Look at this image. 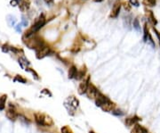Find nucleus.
Segmentation results:
<instances>
[{
  "mask_svg": "<svg viewBox=\"0 0 160 133\" xmlns=\"http://www.w3.org/2000/svg\"><path fill=\"white\" fill-rule=\"evenodd\" d=\"M146 42L150 43V44L151 45V46H152V47H155V42H154V40H153V39H152V37H151V35H150V34H149V36H148L147 41H146Z\"/></svg>",
  "mask_w": 160,
  "mask_h": 133,
  "instance_id": "obj_24",
  "label": "nucleus"
},
{
  "mask_svg": "<svg viewBox=\"0 0 160 133\" xmlns=\"http://www.w3.org/2000/svg\"><path fill=\"white\" fill-rule=\"evenodd\" d=\"M131 133H148V130L139 124H135Z\"/></svg>",
  "mask_w": 160,
  "mask_h": 133,
  "instance_id": "obj_12",
  "label": "nucleus"
},
{
  "mask_svg": "<svg viewBox=\"0 0 160 133\" xmlns=\"http://www.w3.org/2000/svg\"><path fill=\"white\" fill-rule=\"evenodd\" d=\"M113 114H115V115H123L124 114V113H123L122 111H120V110H117V111L113 112Z\"/></svg>",
  "mask_w": 160,
  "mask_h": 133,
  "instance_id": "obj_29",
  "label": "nucleus"
},
{
  "mask_svg": "<svg viewBox=\"0 0 160 133\" xmlns=\"http://www.w3.org/2000/svg\"><path fill=\"white\" fill-rule=\"evenodd\" d=\"M35 120L36 123L40 126H45V127H50L54 125V121L53 119L48 116L47 114H41V113H36L35 114Z\"/></svg>",
  "mask_w": 160,
  "mask_h": 133,
  "instance_id": "obj_2",
  "label": "nucleus"
},
{
  "mask_svg": "<svg viewBox=\"0 0 160 133\" xmlns=\"http://www.w3.org/2000/svg\"><path fill=\"white\" fill-rule=\"evenodd\" d=\"M6 117H7L9 120H11V121H14V120L17 119L18 114H17V113L15 112V110H14V109H12V108H10V109H8L7 112H6Z\"/></svg>",
  "mask_w": 160,
  "mask_h": 133,
  "instance_id": "obj_13",
  "label": "nucleus"
},
{
  "mask_svg": "<svg viewBox=\"0 0 160 133\" xmlns=\"http://www.w3.org/2000/svg\"><path fill=\"white\" fill-rule=\"evenodd\" d=\"M16 30H17V31H21V25L19 24V25H17V27H16Z\"/></svg>",
  "mask_w": 160,
  "mask_h": 133,
  "instance_id": "obj_33",
  "label": "nucleus"
},
{
  "mask_svg": "<svg viewBox=\"0 0 160 133\" xmlns=\"http://www.w3.org/2000/svg\"><path fill=\"white\" fill-rule=\"evenodd\" d=\"M6 21H7V22L9 24V26H14V24H15V22H16V19L13 15H7Z\"/></svg>",
  "mask_w": 160,
  "mask_h": 133,
  "instance_id": "obj_19",
  "label": "nucleus"
},
{
  "mask_svg": "<svg viewBox=\"0 0 160 133\" xmlns=\"http://www.w3.org/2000/svg\"><path fill=\"white\" fill-rule=\"evenodd\" d=\"M89 133H94V132H93V131H90Z\"/></svg>",
  "mask_w": 160,
  "mask_h": 133,
  "instance_id": "obj_35",
  "label": "nucleus"
},
{
  "mask_svg": "<svg viewBox=\"0 0 160 133\" xmlns=\"http://www.w3.org/2000/svg\"><path fill=\"white\" fill-rule=\"evenodd\" d=\"M141 119L137 117V116H133V117H131V118H127L126 120V124L127 126H133V125H135L137 124L138 122H140Z\"/></svg>",
  "mask_w": 160,
  "mask_h": 133,
  "instance_id": "obj_11",
  "label": "nucleus"
},
{
  "mask_svg": "<svg viewBox=\"0 0 160 133\" xmlns=\"http://www.w3.org/2000/svg\"><path fill=\"white\" fill-rule=\"evenodd\" d=\"M45 15H41L40 16H39V18L36 21V22L33 24V26L26 32V34H25V36L24 37H30V36H32V35H34L36 31H38L45 24Z\"/></svg>",
  "mask_w": 160,
  "mask_h": 133,
  "instance_id": "obj_4",
  "label": "nucleus"
},
{
  "mask_svg": "<svg viewBox=\"0 0 160 133\" xmlns=\"http://www.w3.org/2000/svg\"><path fill=\"white\" fill-rule=\"evenodd\" d=\"M153 30H154V31H155V33H156V35H157V37L158 40H159V45H160V32L157 31L155 28H153Z\"/></svg>",
  "mask_w": 160,
  "mask_h": 133,
  "instance_id": "obj_30",
  "label": "nucleus"
},
{
  "mask_svg": "<svg viewBox=\"0 0 160 133\" xmlns=\"http://www.w3.org/2000/svg\"><path fill=\"white\" fill-rule=\"evenodd\" d=\"M19 64L21 65V67L24 70H27V67L30 65V62L25 58V57H21L19 59Z\"/></svg>",
  "mask_w": 160,
  "mask_h": 133,
  "instance_id": "obj_16",
  "label": "nucleus"
},
{
  "mask_svg": "<svg viewBox=\"0 0 160 133\" xmlns=\"http://www.w3.org/2000/svg\"><path fill=\"white\" fill-rule=\"evenodd\" d=\"M64 106L69 112V114L73 115L77 111V109L79 106V101L75 98V96H69L64 101Z\"/></svg>",
  "mask_w": 160,
  "mask_h": 133,
  "instance_id": "obj_1",
  "label": "nucleus"
},
{
  "mask_svg": "<svg viewBox=\"0 0 160 133\" xmlns=\"http://www.w3.org/2000/svg\"><path fill=\"white\" fill-rule=\"evenodd\" d=\"M94 2H102L103 0H93Z\"/></svg>",
  "mask_w": 160,
  "mask_h": 133,
  "instance_id": "obj_34",
  "label": "nucleus"
},
{
  "mask_svg": "<svg viewBox=\"0 0 160 133\" xmlns=\"http://www.w3.org/2000/svg\"><path fill=\"white\" fill-rule=\"evenodd\" d=\"M133 28L135 29V30L138 31V32L141 31V25H140L138 18H135L134 21H133Z\"/></svg>",
  "mask_w": 160,
  "mask_h": 133,
  "instance_id": "obj_20",
  "label": "nucleus"
},
{
  "mask_svg": "<svg viewBox=\"0 0 160 133\" xmlns=\"http://www.w3.org/2000/svg\"><path fill=\"white\" fill-rule=\"evenodd\" d=\"M89 80H90V78H89V76H88L87 80H84L79 84L78 93H79L80 95H83V94H84V93H87V89H88V87H89Z\"/></svg>",
  "mask_w": 160,
  "mask_h": 133,
  "instance_id": "obj_7",
  "label": "nucleus"
},
{
  "mask_svg": "<svg viewBox=\"0 0 160 133\" xmlns=\"http://www.w3.org/2000/svg\"><path fill=\"white\" fill-rule=\"evenodd\" d=\"M50 53H51L50 47L45 46V45L43 46L42 47L38 48V50H36V57H38V59H42V58L47 56Z\"/></svg>",
  "mask_w": 160,
  "mask_h": 133,
  "instance_id": "obj_5",
  "label": "nucleus"
},
{
  "mask_svg": "<svg viewBox=\"0 0 160 133\" xmlns=\"http://www.w3.org/2000/svg\"><path fill=\"white\" fill-rule=\"evenodd\" d=\"M124 8H125V10L126 11V12H129L130 10H131V4L130 3H125L124 4Z\"/></svg>",
  "mask_w": 160,
  "mask_h": 133,
  "instance_id": "obj_27",
  "label": "nucleus"
},
{
  "mask_svg": "<svg viewBox=\"0 0 160 133\" xmlns=\"http://www.w3.org/2000/svg\"><path fill=\"white\" fill-rule=\"evenodd\" d=\"M22 24H23V25L24 26H27L28 25V21H26V19L25 18H22Z\"/></svg>",
  "mask_w": 160,
  "mask_h": 133,
  "instance_id": "obj_31",
  "label": "nucleus"
},
{
  "mask_svg": "<svg viewBox=\"0 0 160 133\" xmlns=\"http://www.w3.org/2000/svg\"><path fill=\"white\" fill-rule=\"evenodd\" d=\"M150 32H149V30H148V26H147V24H145V26H144V37H143V39L144 41L146 42L147 41V38H148V36H149Z\"/></svg>",
  "mask_w": 160,
  "mask_h": 133,
  "instance_id": "obj_23",
  "label": "nucleus"
},
{
  "mask_svg": "<svg viewBox=\"0 0 160 133\" xmlns=\"http://www.w3.org/2000/svg\"><path fill=\"white\" fill-rule=\"evenodd\" d=\"M101 108L105 111V112H111L113 110V108H114V103L110 101L108 98L102 104V105L101 106Z\"/></svg>",
  "mask_w": 160,
  "mask_h": 133,
  "instance_id": "obj_9",
  "label": "nucleus"
},
{
  "mask_svg": "<svg viewBox=\"0 0 160 133\" xmlns=\"http://www.w3.org/2000/svg\"><path fill=\"white\" fill-rule=\"evenodd\" d=\"M147 15H148V19L150 20V21L153 24V25H157V21L153 14V12L152 11H147Z\"/></svg>",
  "mask_w": 160,
  "mask_h": 133,
  "instance_id": "obj_15",
  "label": "nucleus"
},
{
  "mask_svg": "<svg viewBox=\"0 0 160 133\" xmlns=\"http://www.w3.org/2000/svg\"><path fill=\"white\" fill-rule=\"evenodd\" d=\"M45 1L47 3V4H52L54 2V0H45Z\"/></svg>",
  "mask_w": 160,
  "mask_h": 133,
  "instance_id": "obj_32",
  "label": "nucleus"
},
{
  "mask_svg": "<svg viewBox=\"0 0 160 133\" xmlns=\"http://www.w3.org/2000/svg\"><path fill=\"white\" fill-rule=\"evenodd\" d=\"M85 68H84V69H82L81 71H78V75H77V78L76 79H78V80H81V79H83L84 76V74H85Z\"/></svg>",
  "mask_w": 160,
  "mask_h": 133,
  "instance_id": "obj_21",
  "label": "nucleus"
},
{
  "mask_svg": "<svg viewBox=\"0 0 160 133\" xmlns=\"http://www.w3.org/2000/svg\"><path fill=\"white\" fill-rule=\"evenodd\" d=\"M18 6L21 12H26L30 6V0H18Z\"/></svg>",
  "mask_w": 160,
  "mask_h": 133,
  "instance_id": "obj_10",
  "label": "nucleus"
},
{
  "mask_svg": "<svg viewBox=\"0 0 160 133\" xmlns=\"http://www.w3.org/2000/svg\"><path fill=\"white\" fill-rule=\"evenodd\" d=\"M156 2H157V0H142V4L145 6H149V7L155 6Z\"/></svg>",
  "mask_w": 160,
  "mask_h": 133,
  "instance_id": "obj_17",
  "label": "nucleus"
},
{
  "mask_svg": "<svg viewBox=\"0 0 160 133\" xmlns=\"http://www.w3.org/2000/svg\"><path fill=\"white\" fill-rule=\"evenodd\" d=\"M129 3L131 4V6H134L136 7H138L140 6V3H139L138 0H129Z\"/></svg>",
  "mask_w": 160,
  "mask_h": 133,
  "instance_id": "obj_26",
  "label": "nucleus"
},
{
  "mask_svg": "<svg viewBox=\"0 0 160 133\" xmlns=\"http://www.w3.org/2000/svg\"><path fill=\"white\" fill-rule=\"evenodd\" d=\"M10 4H11V6H18V0H11Z\"/></svg>",
  "mask_w": 160,
  "mask_h": 133,
  "instance_id": "obj_28",
  "label": "nucleus"
},
{
  "mask_svg": "<svg viewBox=\"0 0 160 133\" xmlns=\"http://www.w3.org/2000/svg\"><path fill=\"white\" fill-rule=\"evenodd\" d=\"M61 133H73L72 130L69 127V126H63L60 130Z\"/></svg>",
  "mask_w": 160,
  "mask_h": 133,
  "instance_id": "obj_22",
  "label": "nucleus"
},
{
  "mask_svg": "<svg viewBox=\"0 0 160 133\" xmlns=\"http://www.w3.org/2000/svg\"><path fill=\"white\" fill-rule=\"evenodd\" d=\"M98 93H99V91H98V89L93 85V84H89V87L87 91V95L88 98L91 99H95Z\"/></svg>",
  "mask_w": 160,
  "mask_h": 133,
  "instance_id": "obj_8",
  "label": "nucleus"
},
{
  "mask_svg": "<svg viewBox=\"0 0 160 133\" xmlns=\"http://www.w3.org/2000/svg\"><path fill=\"white\" fill-rule=\"evenodd\" d=\"M6 95H4L2 96L1 98H0V111H3L5 107V101H6Z\"/></svg>",
  "mask_w": 160,
  "mask_h": 133,
  "instance_id": "obj_18",
  "label": "nucleus"
},
{
  "mask_svg": "<svg viewBox=\"0 0 160 133\" xmlns=\"http://www.w3.org/2000/svg\"><path fill=\"white\" fill-rule=\"evenodd\" d=\"M14 81H20V82H22V83H25L26 82V80L22 78L21 75H17L14 79Z\"/></svg>",
  "mask_w": 160,
  "mask_h": 133,
  "instance_id": "obj_25",
  "label": "nucleus"
},
{
  "mask_svg": "<svg viewBox=\"0 0 160 133\" xmlns=\"http://www.w3.org/2000/svg\"><path fill=\"white\" fill-rule=\"evenodd\" d=\"M120 9H121V3L119 0L116 1L112 6V9H111V12H110V15H109V17L110 18H117L118 15H119V13H120Z\"/></svg>",
  "mask_w": 160,
  "mask_h": 133,
  "instance_id": "obj_6",
  "label": "nucleus"
},
{
  "mask_svg": "<svg viewBox=\"0 0 160 133\" xmlns=\"http://www.w3.org/2000/svg\"><path fill=\"white\" fill-rule=\"evenodd\" d=\"M69 79H74V78H77V75H78V70H77V67L72 65L69 71Z\"/></svg>",
  "mask_w": 160,
  "mask_h": 133,
  "instance_id": "obj_14",
  "label": "nucleus"
},
{
  "mask_svg": "<svg viewBox=\"0 0 160 133\" xmlns=\"http://www.w3.org/2000/svg\"><path fill=\"white\" fill-rule=\"evenodd\" d=\"M24 38H27V41H24L25 42V44L30 48H32V49L38 50V48L45 46V43H44L43 39H40L39 37H36V36L32 35V36H30V37H24Z\"/></svg>",
  "mask_w": 160,
  "mask_h": 133,
  "instance_id": "obj_3",
  "label": "nucleus"
}]
</instances>
